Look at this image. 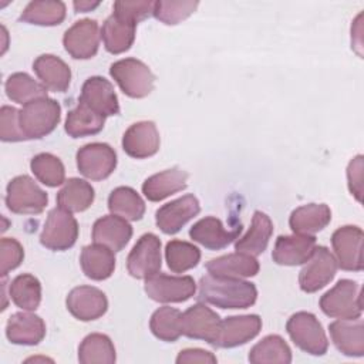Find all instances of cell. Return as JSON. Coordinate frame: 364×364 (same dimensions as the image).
Returning <instances> with one entry per match:
<instances>
[{
	"instance_id": "obj_1",
	"label": "cell",
	"mask_w": 364,
	"mask_h": 364,
	"mask_svg": "<svg viewBox=\"0 0 364 364\" xmlns=\"http://www.w3.org/2000/svg\"><path fill=\"white\" fill-rule=\"evenodd\" d=\"M198 297L220 309H247L255 304L257 289L242 279L208 274L199 282Z\"/></svg>"
},
{
	"instance_id": "obj_2",
	"label": "cell",
	"mask_w": 364,
	"mask_h": 364,
	"mask_svg": "<svg viewBox=\"0 0 364 364\" xmlns=\"http://www.w3.org/2000/svg\"><path fill=\"white\" fill-rule=\"evenodd\" d=\"M61 118L60 104L48 97L27 102L18 111V127L26 139H40L51 134Z\"/></svg>"
},
{
	"instance_id": "obj_3",
	"label": "cell",
	"mask_w": 364,
	"mask_h": 364,
	"mask_svg": "<svg viewBox=\"0 0 364 364\" xmlns=\"http://www.w3.org/2000/svg\"><path fill=\"white\" fill-rule=\"evenodd\" d=\"M320 309L328 317L340 320L360 318L363 311L360 286L350 279L338 280L334 287L321 296Z\"/></svg>"
},
{
	"instance_id": "obj_4",
	"label": "cell",
	"mask_w": 364,
	"mask_h": 364,
	"mask_svg": "<svg viewBox=\"0 0 364 364\" xmlns=\"http://www.w3.org/2000/svg\"><path fill=\"white\" fill-rule=\"evenodd\" d=\"M111 77L122 92L131 98H144L154 90L155 75L149 67L136 58H122L111 64Z\"/></svg>"
},
{
	"instance_id": "obj_5",
	"label": "cell",
	"mask_w": 364,
	"mask_h": 364,
	"mask_svg": "<svg viewBox=\"0 0 364 364\" xmlns=\"http://www.w3.org/2000/svg\"><path fill=\"white\" fill-rule=\"evenodd\" d=\"M286 330L291 341L304 353L323 355L327 353L328 340L326 333L313 313L297 311L286 323Z\"/></svg>"
},
{
	"instance_id": "obj_6",
	"label": "cell",
	"mask_w": 364,
	"mask_h": 364,
	"mask_svg": "<svg viewBox=\"0 0 364 364\" xmlns=\"http://www.w3.org/2000/svg\"><path fill=\"white\" fill-rule=\"evenodd\" d=\"M47 193L27 175L13 178L6 189V205L13 213L38 215L47 206Z\"/></svg>"
},
{
	"instance_id": "obj_7",
	"label": "cell",
	"mask_w": 364,
	"mask_h": 364,
	"mask_svg": "<svg viewBox=\"0 0 364 364\" xmlns=\"http://www.w3.org/2000/svg\"><path fill=\"white\" fill-rule=\"evenodd\" d=\"M77 237L78 223L71 212L60 206L51 209L40 235L41 245L50 250L61 252L73 247Z\"/></svg>"
},
{
	"instance_id": "obj_8",
	"label": "cell",
	"mask_w": 364,
	"mask_h": 364,
	"mask_svg": "<svg viewBox=\"0 0 364 364\" xmlns=\"http://www.w3.org/2000/svg\"><path fill=\"white\" fill-rule=\"evenodd\" d=\"M145 293L159 303H182L195 296L196 283L191 276H168L156 273L145 279Z\"/></svg>"
},
{
	"instance_id": "obj_9",
	"label": "cell",
	"mask_w": 364,
	"mask_h": 364,
	"mask_svg": "<svg viewBox=\"0 0 364 364\" xmlns=\"http://www.w3.org/2000/svg\"><path fill=\"white\" fill-rule=\"evenodd\" d=\"M161 240L154 233L142 235L127 257L128 273L135 279H148L161 270Z\"/></svg>"
},
{
	"instance_id": "obj_10",
	"label": "cell",
	"mask_w": 364,
	"mask_h": 364,
	"mask_svg": "<svg viewBox=\"0 0 364 364\" xmlns=\"http://www.w3.org/2000/svg\"><path fill=\"white\" fill-rule=\"evenodd\" d=\"M117 166L114 148L104 142L87 144L77 152V168L81 175L91 181L107 179Z\"/></svg>"
},
{
	"instance_id": "obj_11",
	"label": "cell",
	"mask_w": 364,
	"mask_h": 364,
	"mask_svg": "<svg viewBox=\"0 0 364 364\" xmlns=\"http://www.w3.org/2000/svg\"><path fill=\"white\" fill-rule=\"evenodd\" d=\"M337 260L326 246H316L314 253L299 273L300 289L314 293L327 286L336 276Z\"/></svg>"
},
{
	"instance_id": "obj_12",
	"label": "cell",
	"mask_w": 364,
	"mask_h": 364,
	"mask_svg": "<svg viewBox=\"0 0 364 364\" xmlns=\"http://www.w3.org/2000/svg\"><path fill=\"white\" fill-rule=\"evenodd\" d=\"M363 239L361 228L347 225L334 230L331 236L337 266L348 272L363 270Z\"/></svg>"
},
{
	"instance_id": "obj_13",
	"label": "cell",
	"mask_w": 364,
	"mask_h": 364,
	"mask_svg": "<svg viewBox=\"0 0 364 364\" xmlns=\"http://www.w3.org/2000/svg\"><path fill=\"white\" fill-rule=\"evenodd\" d=\"M100 37L98 23L91 18H82L67 28L63 37V44L73 58L88 60L97 54Z\"/></svg>"
},
{
	"instance_id": "obj_14",
	"label": "cell",
	"mask_w": 364,
	"mask_h": 364,
	"mask_svg": "<svg viewBox=\"0 0 364 364\" xmlns=\"http://www.w3.org/2000/svg\"><path fill=\"white\" fill-rule=\"evenodd\" d=\"M220 317L210 307L196 303L182 313V334L189 338L205 340L213 346L220 328Z\"/></svg>"
},
{
	"instance_id": "obj_15",
	"label": "cell",
	"mask_w": 364,
	"mask_h": 364,
	"mask_svg": "<svg viewBox=\"0 0 364 364\" xmlns=\"http://www.w3.org/2000/svg\"><path fill=\"white\" fill-rule=\"evenodd\" d=\"M262 330V318L257 314L232 316L220 321V328L213 347L233 348L253 340Z\"/></svg>"
},
{
	"instance_id": "obj_16",
	"label": "cell",
	"mask_w": 364,
	"mask_h": 364,
	"mask_svg": "<svg viewBox=\"0 0 364 364\" xmlns=\"http://www.w3.org/2000/svg\"><path fill=\"white\" fill-rule=\"evenodd\" d=\"M199 212V200L193 195H185L161 206L155 213V222L164 233L175 235Z\"/></svg>"
},
{
	"instance_id": "obj_17",
	"label": "cell",
	"mask_w": 364,
	"mask_h": 364,
	"mask_svg": "<svg viewBox=\"0 0 364 364\" xmlns=\"http://www.w3.org/2000/svg\"><path fill=\"white\" fill-rule=\"evenodd\" d=\"M65 304L68 311L81 321L97 320L104 316L108 309L107 296L92 286L74 287L68 293Z\"/></svg>"
},
{
	"instance_id": "obj_18",
	"label": "cell",
	"mask_w": 364,
	"mask_h": 364,
	"mask_svg": "<svg viewBox=\"0 0 364 364\" xmlns=\"http://www.w3.org/2000/svg\"><path fill=\"white\" fill-rule=\"evenodd\" d=\"M159 132L152 121H139L132 124L122 136V148L127 155L135 159H144L155 155L159 149Z\"/></svg>"
},
{
	"instance_id": "obj_19",
	"label": "cell",
	"mask_w": 364,
	"mask_h": 364,
	"mask_svg": "<svg viewBox=\"0 0 364 364\" xmlns=\"http://www.w3.org/2000/svg\"><path fill=\"white\" fill-rule=\"evenodd\" d=\"M242 232V223H237L232 229H225L220 219L215 216H206L198 220L189 230V236L193 242L202 245L210 250H219L230 245Z\"/></svg>"
},
{
	"instance_id": "obj_20",
	"label": "cell",
	"mask_w": 364,
	"mask_h": 364,
	"mask_svg": "<svg viewBox=\"0 0 364 364\" xmlns=\"http://www.w3.org/2000/svg\"><path fill=\"white\" fill-rule=\"evenodd\" d=\"M316 249L314 235H290L276 239L272 257L282 266H297L306 263Z\"/></svg>"
},
{
	"instance_id": "obj_21",
	"label": "cell",
	"mask_w": 364,
	"mask_h": 364,
	"mask_svg": "<svg viewBox=\"0 0 364 364\" xmlns=\"http://www.w3.org/2000/svg\"><path fill=\"white\" fill-rule=\"evenodd\" d=\"M80 101L104 117L117 115L119 112V104L112 84L100 75L85 80L81 88Z\"/></svg>"
},
{
	"instance_id": "obj_22",
	"label": "cell",
	"mask_w": 364,
	"mask_h": 364,
	"mask_svg": "<svg viewBox=\"0 0 364 364\" xmlns=\"http://www.w3.org/2000/svg\"><path fill=\"white\" fill-rule=\"evenodd\" d=\"M6 336L13 344L36 346L46 337V323L37 314L18 311L7 320Z\"/></svg>"
},
{
	"instance_id": "obj_23",
	"label": "cell",
	"mask_w": 364,
	"mask_h": 364,
	"mask_svg": "<svg viewBox=\"0 0 364 364\" xmlns=\"http://www.w3.org/2000/svg\"><path fill=\"white\" fill-rule=\"evenodd\" d=\"M132 237V226L127 219L117 215H107L95 220L92 226L94 243L104 245L114 252L122 250Z\"/></svg>"
},
{
	"instance_id": "obj_24",
	"label": "cell",
	"mask_w": 364,
	"mask_h": 364,
	"mask_svg": "<svg viewBox=\"0 0 364 364\" xmlns=\"http://www.w3.org/2000/svg\"><path fill=\"white\" fill-rule=\"evenodd\" d=\"M336 348L348 357L364 355V324L361 318L336 320L328 326Z\"/></svg>"
},
{
	"instance_id": "obj_25",
	"label": "cell",
	"mask_w": 364,
	"mask_h": 364,
	"mask_svg": "<svg viewBox=\"0 0 364 364\" xmlns=\"http://www.w3.org/2000/svg\"><path fill=\"white\" fill-rule=\"evenodd\" d=\"M188 173L181 168H171L145 179L142 193L151 202H159L186 188Z\"/></svg>"
},
{
	"instance_id": "obj_26",
	"label": "cell",
	"mask_w": 364,
	"mask_h": 364,
	"mask_svg": "<svg viewBox=\"0 0 364 364\" xmlns=\"http://www.w3.org/2000/svg\"><path fill=\"white\" fill-rule=\"evenodd\" d=\"M259 262L255 256L236 252L219 256L206 263V270L213 276L223 277H252L259 273Z\"/></svg>"
},
{
	"instance_id": "obj_27",
	"label": "cell",
	"mask_w": 364,
	"mask_h": 364,
	"mask_svg": "<svg viewBox=\"0 0 364 364\" xmlns=\"http://www.w3.org/2000/svg\"><path fill=\"white\" fill-rule=\"evenodd\" d=\"M33 70L41 84L51 91L64 92L71 81L70 67L57 55L41 54L33 63Z\"/></svg>"
},
{
	"instance_id": "obj_28",
	"label": "cell",
	"mask_w": 364,
	"mask_h": 364,
	"mask_svg": "<svg viewBox=\"0 0 364 364\" xmlns=\"http://www.w3.org/2000/svg\"><path fill=\"white\" fill-rule=\"evenodd\" d=\"M331 220V210L326 203H309L296 208L290 218L289 225L293 233L314 235L323 230Z\"/></svg>"
},
{
	"instance_id": "obj_29",
	"label": "cell",
	"mask_w": 364,
	"mask_h": 364,
	"mask_svg": "<svg viewBox=\"0 0 364 364\" xmlns=\"http://www.w3.org/2000/svg\"><path fill=\"white\" fill-rule=\"evenodd\" d=\"M135 23L112 13L101 27V38L105 50L111 54L128 51L135 40Z\"/></svg>"
},
{
	"instance_id": "obj_30",
	"label": "cell",
	"mask_w": 364,
	"mask_h": 364,
	"mask_svg": "<svg viewBox=\"0 0 364 364\" xmlns=\"http://www.w3.org/2000/svg\"><path fill=\"white\" fill-rule=\"evenodd\" d=\"M272 233L273 223L270 218L266 213L256 210L253 213L249 230L246 232V235L236 240L235 250L256 257L266 250Z\"/></svg>"
},
{
	"instance_id": "obj_31",
	"label": "cell",
	"mask_w": 364,
	"mask_h": 364,
	"mask_svg": "<svg viewBox=\"0 0 364 364\" xmlns=\"http://www.w3.org/2000/svg\"><path fill=\"white\" fill-rule=\"evenodd\" d=\"M80 263L87 277L92 280H105L115 269L114 250L100 243L88 245L81 250Z\"/></svg>"
},
{
	"instance_id": "obj_32",
	"label": "cell",
	"mask_w": 364,
	"mask_h": 364,
	"mask_svg": "<svg viewBox=\"0 0 364 364\" xmlns=\"http://www.w3.org/2000/svg\"><path fill=\"white\" fill-rule=\"evenodd\" d=\"M95 198L94 188L84 179L70 178L57 193V203L68 212L87 210Z\"/></svg>"
},
{
	"instance_id": "obj_33",
	"label": "cell",
	"mask_w": 364,
	"mask_h": 364,
	"mask_svg": "<svg viewBox=\"0 0 364 364\" xmlns=\"http://www.w3.org/2000/svg\"><path fill=\"white\" fill-rule=\"evenodd\" d=\"M105 124V117L91 109L84 102L68 111L65 119V132L73 138H81L98 134Z\"/></svg>"
},
{
	"instance_id": "obj_34",
	"label": "cell",
	"mask_w": 364,
	"mask_h": 364,
	"mask_svg": "<svg viewBox=\"0 0 364 364\" xmlns=\"http://www.w3.org/2000/svg\"><path fill=\"white\" fill-rule=\"evenodd\" d=\"M115 360V347L105 334H88L78 347V361L81 364H114Z\"/></svg>"
},
{
	"instance_id": "obj_35",
	"label": "cell",
	"mask_w": 364,
	"mask_h": 364,
	"mask_svg": "<svg viewBox=\"0 0 364 364\" xmlns=\"http://www.w3.org/2000/svg\"><path fill=\"white\" fill-rule=\"evenodd\" d=\"M108 209L127 220H139L145 213V202L135 189L118 186L108 196Z\"/></svg>"
},
{
	"instance_id": "obj_36",
	"label": "cell",
	"mask_w": 364,
	"mask_h": 364,
	"mask_svg": "<svg viewBox=\"0 0 364 364\" xmlns=\"http://www.w3.org/2000/svg\"><path fill=\"white\" fill-rule=\"evenodd\" d=\"M249 361L253 364H289L291 363V350L280 336L270 334L252 347Z\"/></svg>"
},
{
	"instance_id": "obj_37",
	"label": "cell",
	"mask_w": 364,
	"mask_h": 364,
	"mask_svg": "<svg viewBox=\"0 0 364 364\" xmlns=\"http://www.w3.org/2000/svg\"><path fill=\"white\" fill-rule=\"evenodd\" d=\"M65 18V4L54 0L30 1L20 14V20L37 26H57Z\"/></svg>"
},
{
	"instance_id": "obj_38",
	"label": "cell",
	"mask_w": 364,
	"mask_h": 364,
	"mask_svg": "<svg viewBox=\"0 0 364 364\" xmlns=\"http://www.w3.org/2000/svg\"><path fill=\"white\" fill-rule=\"evenodd\" d=\"M9 294L17 307L26 311H33L40 306L41 301L40 280L28 273L18 274L11 280Z\"/></svg>"
},
{
	"instance_id": "obj_39",
	"label": "cell",
	"mask_w": 364,
	"mask_h": 364,
	"mask_svg": "<svg viewBox=\"0 0 364 364\" xmlns=\"http://www.w3.org/2000/svg\"><path fill=\"white\" fill-rule=\"evenodd\" d=\"M4 90L11 101L21 105L37 98L47 97V88L26 73L11 74L4 82Z\"/></svg>"
},
{
	"instance_id": "obj_40",
	"label": "cell",
	"mask_w": 364,
	"mask_h": 364,
	"mask_svg": "<svg viewBox=\"0 0 364 364\" xmlns=\"http://www.w3.org/2000/svg\"><path fill=\"white\" fill-rule=\"evenodd\" d=\"M181 317H182V313L175 307H169V306L159 307L151 316L149 328L156 338L162 341L173 343L182 336Z\"/></svg>"
},
{
	"instance_id": "obj_41",
	"label": "cell",
	"mask_w": 364,
	"mask_h": 364,
	"mask_svg": "<svg viewBox=\"0 0 364 364\" xmlns=\"http://www.w3.org/2000/svg\"><path fill=\"white\" fill-rule=\"evenodd\" d=\"M165 257L171 272L183 273L199 263L200 250L189 242L173 239L166 243Z\"/></svg>"
},
{
	"instance_id": "obj_42",
	"label": "cell",
	"mask_w": 364,
	"mask_h": 364,
	"mask_svg": "<svg viewBox=\"0 0 364 364\" xmlns=\"http://www.w3.org/2000/svg\"><path fill=\"white\" fill-rule=\"evenodd\" d=\"M31 172L34 176L44 183L46 186L55 188L64 183L65 181V169L60 158H57L53 154L48 152H41L37 154L31 162H30Z\"/></svg>"
},
{
	"instance_id": "obj_43",
	"label": "cell",
	"mask_w": 364,
	"mask_h": 364,
	"mask_svg": "<svg viewBox=\"0 0 364 364\" xmlns=\"http://www.w3.org/2000/svg\"><path fill=\"white\" fill-rule=\"evenodd\" d=\"M199 6L198 1H155L154 4V16L156 20L162 21L164 24H178L186 17H189L196 7Z\"/></svg>"
},
{
	"instance_id": "obj_44",
	"label": "cell",
	"mask_w": 364,
	"mask_h": 364,
	"mask_svg": "<svg viewBox=\"0 0 364 364\" xmlns=\"http://www.w3.org/2000/svg\"><path fill=\"white\" fill-rule=\"evenodd\" d=\"M24 259V250L20 242L13 237H3L0 240V274L6 277L10 270L20 266Z\"/></svg>"
},
{
	"instance_id": "obj_45",
	"label": "cell",
	"mask_w": 364,
	"mask_h": 364,
	"mask_svg": "<svg viewBox=\"0 0 364 364\" xmlns=\"http://www.w3.org/2000/svg\"><path fill=\"white\" fill-rule=\"evenodd\" d=\"M154 4L155 1H115L114 14L136 24L154 14Z\"/></svg>"
},
{
	"instance_id": "obj_46",
	"label": "cell",
	"mask_w": 364,
	"mask_h": 364,
	"mask_svg": "<svg viewBox=\"0 0 364 364\" xmlns=\"http://www.w3.org/2000/svg\"><path fill=\"white\" fill-rule=\"evenodd\" d=\"M0 138L4 142L26 139L18 127V111L13 107L3 105L0 109Z\"/></svg>"
},
{
	"instance_id": "obj_47",
	"label": "cell",
	"mask_w": 364,
	"mask_h": 364,
	"mask_svg": "<svg viewBox=\"0 0 364 364\" xmlns=\"http://www.w3.org/2000/svg\"><path fill=\"white\" fill-rule=\"evenodd\" d=\"M347 179H348V189L351 195L355 196L358 202H361V181H363V156L357 155L347 168Z\"/></svg>"
},
{
	"instance_id": "obj_48",
	"label": "cell",
	"mask_w": 364,
	"mask_h": 364,
	"mask_svg": "<svg viewBox=\"0 0 364 364\" xmlns=\"http://www.w3.org/2000/svg\"><path fill=\"white\" fill-rule=\"evenodd\" d=\"M216 361H218V358L213 353L202 350V348H186V350H182L176 357L178 364H183V363L215 364Z\"/></svg>"
},
{
	"instance_id": "obj_49",
	"label": "cell",
	"mask_w": 364,
	"mask_h": 364,
	"mask_svg": "<svg viewBox=\"0 0 364 364\" xmlns=\"http://www.w3.org/2000/svg\"><path fill=\"white\" fill-rule=\"evenodd\" d=\"M73 6H74L75 11L85 13V11H91V10H94L95 7H98V6H100V1H84V0H81V1H74Z\"/></svg>"
}]
</instances>
